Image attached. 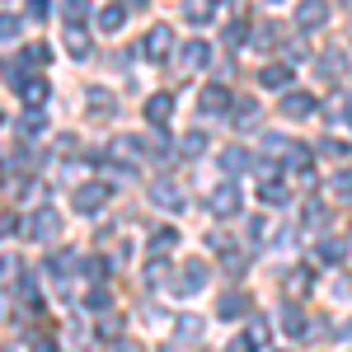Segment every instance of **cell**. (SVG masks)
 I'll return each instance as SVG.
<instances>
[{"mask_svg": "<svg viewBox=\"0 0 352 352\" xmlns=\"http://www.w3.org/2000/svg\"><path fill=\"white\" fill-rule=\"evenodd\" d=\"M24 235L28 240H56V235H61V217H56L52 207H38V212L24 221Z\"/></svg>", "mask_w": 352, "mask_h": 352, "instance_id": "obj_1", "label": "cell"}, {"mask_svg": "<svg viewBox=\"0 0 352 352\" xmlns=\"http://www.w3.org/2000/svg\"><path fill=\"white\" fill-rule=\"evenodd\" d=\"M109 197H113L109 184H80V188H76V212H80V217H99Z\"/></svg>", "mask_w": 352, "mask_h": 352, "instance_id": "obj_2", "label": "cell"}, {"mask_svg": "<svg viewBox=\"0 0 352 352\" xmlns=\"http://www.w3.org/2000/svg\"><path fill=\"white\" fill-rule=\"evenodd\" d=\"M109 155H113V164L132 169V164H141V155H146V141H141V136H113Z\"/></svg>", "mask_w": 352, "mask_h": 352, "instance_id": "obj_3", "label": "cell"}, {"mask_svg": "<svg viewBox=\"0 0 352 352\" xmlns=\"http://www.w3.org/2000/svg\"><path fill=\"white\" fill-rule=\"evenodd\" d=\"M169 47H174V28H169V24H155L136 52H146V61H164V56H169Z\"/></svg>", "mask_w": 352, "mask_h": 352, "instance_id": "obj_4", "label": "cell"}, {"mask_svg": "<svg viewBox=\"0 0 352 352\" xmlns=\"http://www.w3.org/2000/svg\"><path fill=\"white\" fill-rule=\"evenodd\" d=\"M151 202L164 207V212H184V188H179L174 179H155V184H151Z\"/></svg>", "mask_w": 352, "mask_h": 352, "instance_id": "obj_5", "label": "cell"}, {"mask_svg": "<svg viewBox=\"0 0 352 352\" xmlns=\"http://www.w3.org/2000/svg\"><path fill=\"white\" fill-rule=\"evenodd\" d=\"M207 207H212V217H221V221L235 217V212H240V188H235V184H217Z\"/></svg>", "mask_w": 352, "mask_h": 352, "instance_id": "obj_6", "label": "cell"}, {"mask_svg": "<svg viewBox=\"0 0 352 352\" xmlns=\"http://www.w3.org/2000/svg\"><path fill=\"white\" fill-rule=\"evenodd\" d=\"M174 104H179V99H174V94H169V89H160V94H151V99H146V122H151V127H164V122H169V113H174Z\"/></svg>", "mask_w": 352, "mask_h": 352, "instance_id": "obj_7", "label": "cell"}, {"mask_svg": "<svg viewBox=\"0 0 352 352\" xmlns=\"http://www.w3.org/2000/svg\"><path fill=\"white\" fill-rule=\"evenodd\" d=\"M207 277H212L207 263H202V258H188V263H184V282H179V296H197V292L207 287Z\"/></svg>", "mask_w": 352, "mask_h": 352, "instance_id": "obj_8", "label": "cell"}, {"mask_svg": "<svg viewBox=\"0 0 352 352\" xmlns=\"http://www.w3.org/2000/svg\"><path fill=\"white\" fill-rule=\"evenodd\" d=\"M230 104H235V99H230V89H226V85H207V89H202V99H197V109L207 113V118H212V113H226Z\"/></svg>", "mask_w": 352, "mask_h": 352, "instance_id": "obj_9", "label": "cell"}, {"mask_svg": "<svg viewBox=\"0 0 352 352\" xmlns=\"http://www.w3.org/2000/svg\"><path fill=\"white\" fill-rule=\"evenodd\" d=\"M324 19H329V5H324V0H300V5H296V24L300 28H320Z\"/></svg>", "mask_w": 352, "mask_h": 352, "instance_id": "obj_10", "label": "cell"}, {"mask_svg": "<svg viewBox=\"0 0 352 352\" xmlns=\"http://www.w3.org/2000/svg\"><path fill=\"white\" fill-rule=\"evenodd\" d=\"M244 310H249V296H244V292H226V296H217V320H240Z\"/></svg>", "mask_w": 352, "mask_h": 352, "instance_id": "obj_11", "label": "cell"}, {"mask_svg": "<svg viewBox=\"0 0 352 352\" xmlns=\"http://www.w3.org/2000/svg\"><path fill=\"white\" fill-rule=\"evenodd\" d=\"M184 19H188V24H212V19H217V0H184Z\"/></svg>", "mask_w": 352, "mask_h": 352, "instance_id": "obj_12", "label": "cell"}, {"mask_svg": "<svg viewBox=\"0 0 352 352\" xmlns=\"http://www.w3.org/2000/svg\"><path fill=\"white\" fill-rule=\"evenodd\" d=\"M61 43H66V52L76 56V61H85V56H89V33H85L80 24H66V33H61Z\"/></svg>", "mask_w": 352, "mask_h": 352, "instance_id": "obj_13", "label": "cell"}, {"mask_svg": "<svg viewBox=\"0 0 352 352\" xmlns=\"http://www.w3.org/2000/svg\"><path fill=\"white\" fill-rule=\"evenodd\" d=\"M179 66H184V71H202V66H207V61H212V47H207V43H188V47H179Z\"/></svg>", "mask_w": 352, "mask_h": 352, "instance_id": "obj_14", "label": "cell"}, {"mask_svg": "<svg viewBox=\"0 0 352 352\" xmlns=\"http://www.w3.org/2000/svg\"><path fill=\"white\" fill-rule=\"evenodd\" d=\"M282 113H287V118H310V113H315V99L300 94V89H292V94H282Z\"/></svg>", "mask_w": 352, "mask_h": 352, "instance_id": "obj_15", "label": "cell"}, {"mask_svg": "<svg viewBox=\"0 0 352 352\" xmlns=\"http://www.w3.org/2000/svg\"><path fill=\"white\" fill-rule=\"evenodd\" d=\"M19 99H24L28 109H43V104H47V80H38V76L24 80V85H19Z\"/></svg>", "mask_w": 352, "mask_h": 352, "instance_id": "obj_16", "label": "cell"}, {"mask_svg": "<svg viewBox=\"0 0 352 352\" xmlns=\"http://www.w3.org/2000/svg\"><path fill=\"white\" fill-rule=\"evenodd\" d=\"M202 151H207V132H197V127H192V132L179 136V155H184V160H197Z\"/></svg>", "mask_w": 352, "mask_h": 352, "instance_id": "obj_17", "label": "cell"}, {"mask_svg": "<svg viewBox=\"0 0 352 352\" xmlns=\"http://www.w3.org/2000/svg\"><path fill=\"white\" fill-rule=\"evenodd\" d=\"M310 287H315V272L310 268H292L287 272V296H305Z\"/></svg>", "mask_w": 352, "mask_h": 352, "instance_id": "obj_18", "label": "cell"}, {"mask_svg": "<svg viewBox=\"0 0 352 352\" xmlns=\"http://www.w3.org/2000/svg\"><path fill=\"white\" fill-rule=\"evenodd\" d=\"M258 85H263V89H282V85H292V66H263V71H258Z\"/></svg>", "mask_w": 352, "mask_h": 352, "instance_id": "obj_19", "label": "cell"}, {"mask_svg": "<svg viewBox=\"0 0 352 352\" xmlns=\"http://www.w3.org/2000/svg\"><path fill=\"white\" fill-rule=\"evenodd\" d=\"M249 155H244L240 146H226V151H221V169H226V174H244V169H249Z\"/></svg>", "mask_w": 352, "mask_h": 352, "instance_id": "obj_20", "label": "cell"}, {"mask_svg": "<svg viewBox=\"0 0 352 352\" xmlns=\"http://www.w3.org/2000/svg\"><path fill=\"white\" fill-rule=\"evenodd\" d=\"M343 66H348V61H343V52H329V56H320V61H315V71H320L324 80H338V76H343Z\"/></svg>", "mask_w": 352, "mask_h": 352, "instance_id": "obj_21", "label": "cell"}, {"mask_svg": "<svg viewBox=\"0 0 352 352\" xmlns=\"http://www.w3.org/2000/svg\"><path fill=\"white\" fill-rule=\"evenodd\" d=\"M315 254H320V263H329V268H333V263H343L348 244H343V240H320V249H315Z\"/></svg>", "mask_w": 352, "mask_h": 352, "instance_id": "obj_22", "label": "cell"}, {"mask_svg": "<svg viewBox=\"0 0 352 352\" xmlns=\"http://www.w3.org/2000/svg\"><path fill=\"white\" fill-rule=\"evenodd\" d=\"M122 24H127V10H122V5H109V10L99 14V28H104V33H118Z\"/></svg>", "mask_w": 352, "mask_h": 352, "instance_id": "obj_23", "label": "cell"}, {"mask_svg": "<svg viewBox=\"0 0 352 352\" xmlns=\"http://www.w3.org/2000/svg\"><path fill=\"white\" fill-rule=\"evenodd\" d=\"M287 169H296V174H310V151L305 146H287Z\"/></svg>", "mask_w": 352, "mask_h": 352, "instance_id": "obj_24", "label": "cell"}, {"mask_svg": "<svg viewBox=\"0 0 352 352\" xmlns=\"http://www.w3.org/2000/svg\"><path fill=\"white\" fill-rule=\"evenodd\" d=\"M282 329H287L292 338H300V333H305V315H300L296 305H287V310H282Z\"/></svg>", "mask_w": 352, "mask_h": 352, "instance_id": "obj_25", "label": "cell"}, {"mask_svg": "<svg viewBox=\"0 0 352 352\" xmlns=\"http://www.w3.org/2000/svg\"><path fill=\"white\" fill-rule=\"evenodd\" d=\"M85 14H89V0H66L61 5V19L66 24H85Z\"/></svg>", "mask_w": 352, "mask_h": 352, "instance_id": "obj_26", "label": "cell"}, {"mask_svg": "<svg viewBox=\"0 0 352 352\" xmlns=\"http://www.w3.org/2000/svg\"><path fill=\"white\" fill-rule=\"evenodd\" d=\"M109 305H113L109 287H94V292H89V296H85V310H94V315H104V310H109Z\"/></svg>", "mask_w": 352, "mask_h": 352, "instance_id": "obj_27", "label": "cell"}, {"mask_svg": "<svg viewBox=\"0 0 352 352\" xmlns=\"http://www.w3.org/2000/svg\"><path fill=\"white\" fill-rule=\"evenodd\" d=\"M89 109L104 113V118H113V113H118V104H113V94H104V89H89Z\"/></svg>", "mask_w": 352, "mask_h": 352, "instance_id": "obj_28", "label": "cell"}, {"mask_svg": "<svg viewBox=\"0 0 352 352\" xmlns=\"http://www.w3.org/2000/svg\"><path fill=\"white\" fill-rule=\"evenodd\" d=\"M99 338H122V315H99Z\"/></svg>", "mask_w": 352, "mask_h": 352, "instance_id": "obj_29", "label": "cell"}, {"mask_svg": "<svg viewBox=\"0 0 352 352\" xmlns=\"http://www.w3.org/2000/svg\"><path fill=\"white\" fill-rule=\"evenodd\" d=\"M235 122H240V127H254V122H258V104H254V99H240V104H235Z\"/></svg>", "mask_w": 352, "mask_h": 352, "instance_id": "obj_30", "label": "cell"}, {"mask_svg": "<svg viewBox=\"0 0 352 352\" xmlns=\"http://www.w3.org/2000/svg\"><path fill=\"white\" fill-rule=\"evenodd\" d=\"M263 202H272V207H282V202H287V184H277V179H263Z\"/></svg>", "mask_w": 352, "mask_h": 352, "instance_id": "obj_31", "label": "cell"}, {"mask_svg": "<svg viewBox=\"0 0 352 352\" xmlns=\"http://www.w3.org/2000/svg\"><path fill=\"white\" fill-rule=\"evenodd\" d=\"M43 127H47V122H43V113H38V109L19 118V132H24V136H43Z\"/></svg>", "mask_w": 352, "mask_h": 352, "instance_id": "obj_32", "label": "cell"}, {"mask_svg": "<svg viewBox=\"0 0 352 352\" xmlns=\"http://www.w3.org/2000/svg\"><path fill=\"white\" fill-rule=\"evenodd\" d=\"M329 192H333V197H352V169L333 174V179H329Z\"/></svg>", "mask_w": 352, "mask_h": 352, "instance_id": "obj_33", "label": "cell"}, {"mask_svg": "<svg viewBox=\"0 0 352 352\" xmlns=\"http://www.w3.org/2000/svg\"><path fill=\"white\" fill-rule=\"evenodd\" d=\"M19 28H24L19 14H0V38H5V43H10V38H19Z\"/></svg>", "mask_w": 352, "mask_h": 352, "instance_id": "obj_34", "label": "cell"}, {"mask_svg": "<svg viewBox=\"0 0 352 352\" xmlns=\"http://www.w3.org/2000/svg\"><path fill=\"white\" fill-rule=\"evenodd\" d=\"M24 61H33V66H47V61H52V47H47V43H33V47L24 52Z\"/></svg>", "mask_w": 352, "mask_h": 352, "instance_id": "obj_35", "label": "cell"}, {"mask_svg": "<svg viewBox=\"0 0 352 352\" xmlns=\"http://www.w3.org/2000/svg\"><path fill=\"white\" fill-rule=\"evenodd\" d=\"M174 240H179L174 230H155V235H151V249H155V254H169V249H174Z\"/></svg>", "mask_w": 352, "mask_h": 352, "instance_id": "obj_36", "label": "cell"}, {"mask_svg": "<svg viewBox=\"0 0 352 352\" xmlns=\"http://www.w3.org/2000/svg\"><path fill=\"white\" fill-rule=\"evenodd\" d=\"M164 272H169V268H164V258H151V263H146V282H151V287H160Z\"/></svg>", "mask_w": 352, "mask_h": 352, "instance_id": "obj_37", "label": "cell"}, {"mask_svg": "<svg viewBox=\"0 0 352 352\" xmlns=\"http://www.w3.org/2000/svg\"><path fill=\"white\" fill-rule=\"evenodd\" d=\"M197 333H202V320L197 315H184L179 320V338H197Z\"/></svg>", "mask_w": 352, "mask_h": 352, "instance_id": "obj_38", "label": "cell"}, {"mask_svg": "<svg viewBox=\"0 0 352 352\" xmlns=\"http://www.w3.org/2000/svg\"><path fill=\"white\" fill-rule=\"evenodd\" d=\"M14 272H19V258H0V292L14 282Z\"/></svg>", "mask_w": 352, "mask_h": 352, "instance_id": "obj_39", "label": "cell"}, {"mask_svg": "<svg viewBox=\"0 0 352 352\" xmlns=\"http://www.w3.org/2000/svg\"><path fill=\"white\" fill-rule=\"evenodd\" d=\"M324 155H329V160H348L352 164V151L343 146V141H324Z\"/></svg>", "mask_w": 352, "mask_h": 352, "instance_id": "obj_40", "label": "cell"}, {"mask_svg": "<svg viewBox=\"0 0 352 352\" xmlns=\"http://www.w3.org/2000/svg\"><path fill=\"white\" fill-rule=\"evenodd\" d=\"M244 333L254 338V348H263V343H268V324H263V320H254V324L244 329Z\"/></svg>", "mask_w": 352, "mask_h": 352, "instance_id": "obj_41", "label": "cell"}, {"mask_svg": "<svg viewBox=\"0 0 352 352\" xmlns=\"http://www.w3.org/2000/svg\"><path fill=\"white\" fill-rule=\"evenodd\" d=\"M85 277H94V282L109 277V263H104V258H85Z\"/></svg>", "mask_w": 352, "mask_h": 352, "instance_id": "obj_42", "label": "cell"}, {"mask_svg": "<svg viewBox=\"0 0 352 352\" xmlns=\"http://www.w3.org/2000/svg\"><path fill=\"white\" fill-rule=\"evenodd\" d=\"M47 14H52L47 0H28V19H47Z\"/></svg>", "mask_w": 352, "mask_h": 352, "instance_id": "obj_43", "label": "cell"}, {"mask_svg": "<svg viewBox=\"0 0 352 352\" xmlns=\"http://www.w3.org/2000/svg\"><path fill=\"white\" fill-rule=\"evenodd\" d=\"M226 352H254V338L240 333V338H230V348H226Z\"/></svg>", "mask_w": 352, "mask_h": 352, "instance_id": "obj_44", "label": "cell"}, {"mask_svg": "<svg viewBox=\"0 0 352 352\" xmlns=\"http://www.w3.org/2000/svg\"><path fill=\"white\" fill-rule=\"evenodd\" d=\"M282 52H287V66H292V61H305V47H300V43H292V47H282Z\"/></svg>", "mask_w": 352, "mask_h": 352, "instance_id": "obj_45", "label": "cell"}, {"mask_svg": "<svg viewBox=\"0 0 352 352\" xmlns=\"http://www.w3.org/2000/svg\"><path fill=\"white\" fill-rule=\"evenodd\" d=\"M226 43H244V24H230V28H226Z\"/></svg>", "mask_w": 352, "mask_h": 352, "instance_id": "obj_46", "label": "cell"}, {"mask_svg": "<svg viewBox=\"0 0 352 352\" xmlns=\"http://www.w3.org/2000/svg\"><path fill=\"white\" fill-rule=\"evenodd\" d=\"M10 230H14V217H10V212H0V240H5Z\"/></svg>", "mask_w": 352, "mask_h": 352, "instance_id": "obj_47", "label": "cell"}, {"mask_svg": "<svg viewBox=\"0 0 352 352\" xmlns=\"http://www.w3.org/2000/svg\"><path fill=\"white\" fill-rule=\"evenodd\" d=\"M104 352H132V348H127V343H109Z\"/></svg>", "mask_w": 352, "mask_h": 352, "instance_id": "obj_48", "label": "cell"}, {"mask_svg": "<svg viewBox=\"0 0 352 352\" xmlns=\"http://www.w3.org/2000/svg\"><path fill=\"white\" fill-rule=\"evenodd\" d=\"M127 5H132V10H141V5H146V0H127Z\"/></svg>", "mask_w": 352, "mask_h": 352, "instance_id": "obj_49", "label": "cell"}, {"mask_svg": "<svg viewBox=\"0 0 352 352\" xmlns=\"http://www.w3.org/2000/svg\"><path fill=\"white\" fill-rule=\"evenodd\" d=\"M0 352H14V348H0Z\"/></svg>", "mask_w": 352, "mask_h": 352, "instance_id": "obj_50", "label": "cell"}, {"mask_svg": "<svg viewBox=\"0 0 352 352\" xmlns=\"http://www.w3.org/2000/svg\"><path fill=\"white\" fill-rule=\"evenodd\" d=\"M348 5H352V0H348Z\"/></svg>", "mask_w": 352, "mask_h": 352, "instance_id": "obj_51", "label": "cell"}]
</instances>
